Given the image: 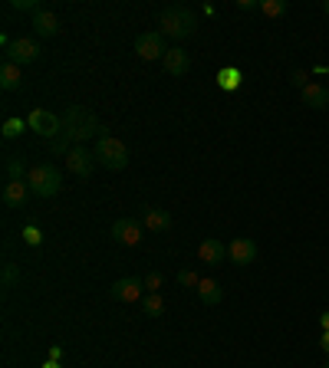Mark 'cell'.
Masks as SVG:
<instances>
[{"label": "cell", "mask_w": 329, "mask_h": 368, "mask_svg": "<svg viewBox=\"0 0 329 368\" xmlns=\"http://www.w3.org/2000/svg\"><path fill=\"white\" fill-rule=\"evenodd\" d=\"M323 10H326V14H329V0H323Z\"/></svg>", "instance_id": "836d02e7"}, {"label": "cell", "mask_w": 329, "mask_h": 368, "mask_svg": "<svg viewBox=\"0 0 329 368\" xmlns=\"http://www.w3.org/2000/svg\"><path fill=\"white\" fill-rule=\"evenodd\" d=\"M162 63H164V73H168V76H178V79H182L184 73L191 69V56L182 50V46H172V50L164 53Z\"/></svg>", "instance_id": "5bb4252c"}, {"label": "cell", "mask_w": 329, "mask_h": 368, "mask_svg": "<svg viewBox=\"0 0 329 368\" xmlns=\"http://www.w3.org/2000/svg\"><path fill=\"white\" fill-rule=\"evenodd\" d=\"M33 30H36V36H56L60 33V20H56V14H50V10H36Z\"/></svg>", "instance_id": "e0dca14e"}, {"label": "cell", "mask_w": 329, "mask_h": 368, "mask_svg": "<svg viewBox=\"0 0 329 368\" xmlns=\"http://www.w3.org/2000/svg\"><path fill=\"white\" fill-rule=\"evenodd\" d=\"M17 280H20V270L14 263H7V266H4V290H10Z\"/></svg>", "instance_id": "484cf974"}, {"label": "cell", "mask_w": 329, "mask_h": 368, "mask_svg": "<svg viewBox=\"0 0 329 368\" xmlns=\"http://www.w3.org/2000/svg\"><path fill=\"white\" fill-rule=\"evenodd\" d=\"M198 257L204 260L208 266H221L227 260V243H224V240H217V237H208L198 247Z\"/></svg>", "instance_id": "4fadbf2b"}, {"label": "cell", "mask_w": 329, "mask_h": 368, "mask_svg": "<svg viewBox=\"0 0 329 368\" xmlns=\"http://www.w3.org/2000/svg\"><path fill=\"white\" fill-rule=\"evenodd\" d=\"M241 10H260L257 0H241Z\"/></svg>", "instance_id": "4dcf8cb0"}, {"label": "cell", "mask_w": 329, "mask_h": 368, "mask_svg": "<svg viewBox=\"0 0 329 368\" xmlns=\"http://www.w3.org/2000/svg\"><path fill=\"white\" fill-rule=\"evenodd\" d=\"M99 132H105L103 125H99V119H95V112L86 109V105H70V109L63 112V135L70 138V142H86V138L99 135Z\"/></svg>", "instance_id": "7a4b0ae2"}, {"label": "cell", "mask_w": 329, "mask_h": 368, "mask_svg": "<svg viewBox=\"0 0 329 368\" xmlns=\"http://www.w3.org/2000/svg\"><path fill=\"white\" fill-rule=\"evenodd\" d=\"M46 368H60V365H46Z\"/></svg>", "instance_id": "e575fe53"}, {"label": "cell", "mask_w": 329, "mask_h": 368, "mask_svg": "<svg viewBox=\"0 0 329 368\" xmlns=\"http://www.w3.org/2000/svg\"><path fill=\"white\" fill-rule=\"evenodd\" d=\"M227 257H231V263H234V266H251L254 260H257V243H254L251 237L231 240V247H227Z\"/></svg>", "instance_id": "8fae6325"}, {"label": "cell", "mask_w": 329, "mask_h": 368, "mask_svg": "<svg viewBox=\"0 0 329 368\" xmlns=\"http://www.w3.org/2000/svg\"><path fill=\"white\" fill-rule=\"evenodd\" d=\"M142 221H132V217H119V221L113 224V240L115 243H122V247H139L142 243Z\"/></svg>", "instance_id": "9c48e42d"}, {"label": "cell", "mask_w": 329, "mask_h": 368, "mask_svg": "<svg viewBox=\"0 0 329 368\" xmlns=\"http://www.w3.org/2000/svg\"><path fill=\"white\" fill-rule=\"evenodd\" d=\"M142 227L152 233H164L172 231V214L168 211H162V207H145L142 211Z\"/></svg>", "instance_id": "7c38bea8"}, {"label": "cell", "mask_w": 329, "mask_h": 368, "mask_svg": "<svg viewBox=\"0 0 329 368\" xmlns=\"http://www.w3.org/2000/svg\"><path fill=\"white\" fill-rule=\"evenodd\" d=\"M95 162L103 164V168H109V172H122L129 164V148H125V142L103 132L99 142H95Z\"/></svg>", "instance_id": "277c9868"}, {"label": "cell", "mask_w": 329, "mask_h": 368, "mask_svg": "<svg viewBox=\"0 0 329 368\" xmlns=\"http://www.w3.org/2000/svg\"><path fill=\"white\" fill-rule=\"evenodd\" d=\"M286 10H290L286 0H260V14L263 17H283Z\"/></svg>", "instance_id": "603a6c76"}, {"label": "cell", "mask_w": 329, "mask_h": 368, "mask_svg": "<svg viewBox=\"0 0 329 368\" xmlns=\"http://www.w3.org/2000/svg\"><path fill=\"white\" fill-rule=\"evenodd\" d=\"M7 60L17 63V66H30V63L40 60V43H36V40H26V36H20V40H14V43L7 46Z\"/></svg>", "instance_id": "30bf717a"}, {"label": "cell", "mask_w": 329, "mask_h": 368, "mask_svg": "<svg viewBox=\"0 0 329 368\" xmlns=\"http://www.w3.org/2000/svg\"><path fill=\"white\" fill-rule=\"evenodd\" d=\"M290 83H293V86H296V89H300V93H303V89H306V86H310V76H306L303 69H296L293 76H290Z\"/></svg>", "instance_id": "4316f807"}, {"label": "cell", "mask_w": 329, "mask_h": 368, "mask_svg": "<svg viewBox=\"0 0 329 368\" xmlns=\"http://www.w3.org/2000/svg\"><path fill=\"white\" fill-rule=\"evenodd\" d=\"M24 240L30 243V247H40V240H43V237H40V231H36V227H26V231H24Z\"/></svg>", "instance_id": "f1b7e54d"}, {"label": "cell", "mask_w": 329, "mask_h": 368, "mask_svg": "<svg viewBox=\"0 0 329 368\" xmlns=\"http://www.w3.org/2000/svg\"><path fill=\"white\" fill-rule=\"evenodd\" d=\"M323 368H329V362H326V365H323Z\"/></svg>", "instance_id": "d590c367"}, {"label": "cell", "mask_w": 329, "mask_h": 368, "mask_svg": "<svg viewBox=\"0 0 329 368\" xmlns=\"http://www.w3.org/2000/svg\"><path fill=\"white\" fill-rule=\"evenodd\" d=\"M26 184H30V191H33L36 197H56L63 188V172L53 162H40L30 168Z\"/></svg>", "instance_id": "3957f363"}, {"label": "cell", "mask_w": 329, "mask_h": 368, "mask_svg": "<svg viewBox=\"0 0 329 368\" xmlns=\"http://www.w3.org/2000/svg\"><path fill=\"white\" fill-rule=\"evenodd\" d=\"M217 86L227 89V93H234V89L241 86V69H234V66L221 69V73H217Z\"/></svg>", "instance_id": "7402d4cb"}, {"label": "cell", "mask_w": 329, "mask_h": 368, "mask_svg": "<svg viewBox=\"0 0 329 368\" xmlns=\"http://www.w3.org/2000/svg\"><path fill=\"white\" fill-rule=\"evenodd\" d=\"M26 125H30V122H24V119H7V122H4V138H17V135H24Z\"/></svg>", "instance_id": "cb8c5ba5"}, {"label": "cell", "mask_w": 329, "mask_h": 368, "mask_svg": "<svg viewBox=\"0 0 329 368\" xmlns=\"http://www.w3.org/2000/svg\"><path fill=\"white\" fill-rule=\"evenodd\" d=\"M33 194V191H30V184H26V181H7V184H4V204L7 207H24L26 204V197Z\"/></svg>", "instance_id": "9a60e30c"}, {"label": "cell", "mask_w": 329, "mask_h": 368, "mask_svg": "<svg viewBox=\"0 0 329 368\" xmlns=\"http://www.w3.org/2000/svg\"><path fill=\"white\" fill-rule=\"evenodd\" d=\"M320 325H323V332H329V312H320Z\"/></svg>", "instance_id": "d6a6232c"}, {"label": "cell", "mask_w": 329, "mask_h": 368, "mask_svg": "<svg viewBox=\"0 0 329 368\" xmlns=\"http://www.w3.org/2000/svg\"><path fill=\"white\" fill-rule=\"evenodd\" d=\"M300 95H303V105H310V109H316V112L329 109V89L323 86V83H310Z\"/></svg>", "instance_id": "2e32d148"}, {"label": "cell", "mask_w": 329, "mask_h": 368, "mask_svg": "<svg viewBox=\"0 0 329 368\" xmlns=\"http://www.w3.org/2000/svg\"><path fill=\"white\" fill-rule=\"evenodd\" d=\"M198 283H201V276L194 273V270H178V286H184V290H198Z\"/></svg>", "instance_id": "d4e9b609"}, {"label": "cell", "mask_w": 329, "mask_h": 368, "mask_svg": "<svg viewBox=\"0 0 329 368\" xmlns=\"http://www.w3.org/2000/svg\"><path fill=\"white\" fill-rule=\"evenodd\" d=\"M320 349L329 355V332H323V335H320Z\"/></svg>", "instance_id": "1f68e13d"}, {"label": "cell", "mask_w": 329, "mask_h": 368, "mask_svg": "<svg viewBox=\"0 0 329 368\" xmlns=\"http://www.w3.org/2000/svg\"><path fill=\"white\" fill-rule=\"evenodd\" d=\"M109 296H113L115 303H135L145 296V280H139V276H125V280H115L113 286H109Z\"/></svg>", "instance_id": "ba28073f"}, {"label": "cell", "mask_w": 329, "mask_h": 368, "mask_svg": "<svg viewBox=\"0 0 329 368\" xmlns=\"http://www.w3.org/2000/svg\"><path fill=\"white\" fill-rule=\"evenodd\" d=\"M162 280H164L162 273H148V276H145V290H148V293H158V286H162Z\"/></svg>", "instance_id": "83f0119b"}, {"label": "cell", "mask_w": 329, "mask_h": 368, "mask_svg": "<svg viewBox=\"0 0 329 368\" xmlns=\"http://www.w3.org/2000/svg\"><path fill=\"white\" fill-rule=\"evenodd\" d=\"M198 300L204 306H217V303L224 300V290H221V283L217 280H201L198 283Z\"/></svg>", "instance_id": "ac0fdd59"}, {"label": "cell", "mask_w": 329, "mask_h": 368, "mask_svg": "<svg viewBox=\"0 0 329 368\" xmlns=\"http://www.w3.org/2000/svg\"><path fill=\"white\" fill-rule=\"evenodd\" d=\"M142 316H148V319L164 316V300L158 293H145V296H142Z\"/></svg>", "instance_id": "ffe728a7"}, {"label": "cell", "mask_w": 329, "mask_h": 368, "mask_svg": "<svg viewBox=\"0 0 329 368\" xmlns=\"http://www.w3.org/2000/svg\"><path fill=\"white\" fill-rule=\"evenodd\" d=\"M26 122H30V129H33L36 135L50 138V142L63 132V119H60V115H53V112H46V109H33Z\"/></svg>", "instance_id": "52a82bcc"}, {"label": "cell", "mask_w": 329, "mask_h": 368, "mask_svg": "<svg viewBox=\"0 0 329 368\" xmlns=\"http://www.w3.org/2000/svg\"><path fill=\"white\" fill-rule=\"evenodd\" d=\"M4 172H7V181H26V162L17 158V154H7V164H4Z\"/></svg>", "instance_id": "44dd1931"}, {"label": "cell", "mask_w": 329, "mask_h": 368, "mask_svg": "<svg viewBox=\"0 0 329 368\" xmlns=\"http://www.w3.org/2000/svg\"><path fill=\"white\" fill-rule=\"evenodd\" d=\"M14 7H17V10H33V14L40 10V7H36V0H14Z\"/></svg>", "instance_id": "f546056e"}, {"label": "cell", "mask_w": 329, "mask_h": 368, "mask_svg": "<svg viewBox=\"0 0 329 368\" xmlns=\"http://www.w3.org/2000/svg\"><path fill=\"white\" fill-rule=\"evenodd\" d=\"M158 26H162V36H172L174 43H182L198 30V14L184 7V4H172V7H164L158 14Z\"/></svg>", "instance_id": "6da1fadb"}, {"label": "cell", "mask_w": 329, "mask_h": 368, "mask_svg": "<svg viewBox=\"0 0 329 368\" xmlns=\"http://www.w3.org/2000/svg\"><path fill=\"white\" fill-rule=\"evenodd\" d=\"M66 168H70V174L73 178H79V181L93 178L95 152H89V148H83V145H73V152L66 154Z\"/></svg>", "instance_id": "8992f818"}, {"label": "cell", "mask_w": 329, "mask_h": 368, "mask_svg": "<svg viewBox=\"0 0 329 368\" xmlns=\"http://www.w3.org/2000/svg\"><path fill=\"white\" fill-rule=\"evenodd\" d=\"M0 86L7 89V93H14V89H20L24 86V73H20V66L17 63H4V66H0Z\"/></svg>", "instance_id": "d6986e66"}, {"label": "cell", "mask_w": 329, "mask_h": 368, "mask_svg": "<svg viewBox=\"0 0 329 368\" xmlns=\"http://www.w3.org/2000/svg\"><path fill=\"white\" fill-rule=\"evenodd\" d=\"M164 53H168V46H164L162 30H148V33L135 36V56H139V60H145V63L164 60Z\"/></svg>", "instance_id": "5b68a950"}]
</instances>
